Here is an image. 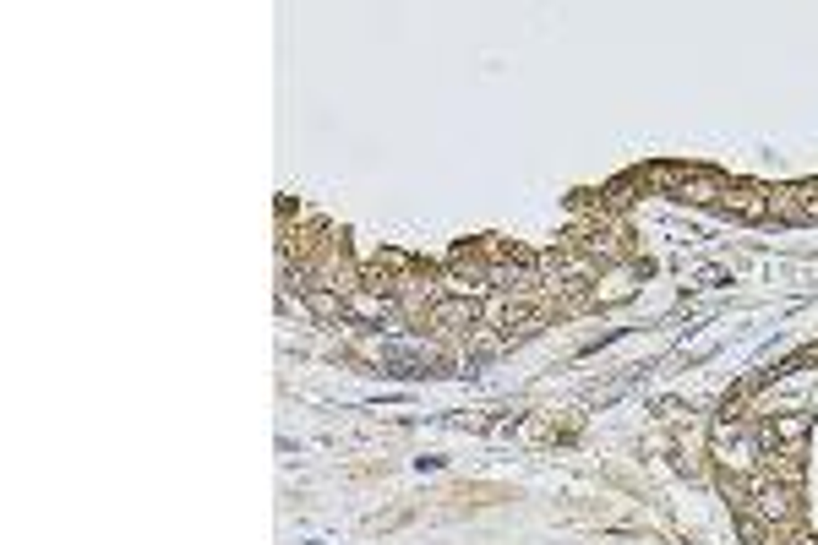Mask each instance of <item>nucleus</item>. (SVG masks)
Instances as JSON below:
<instances>
[{"label": "nucleus", "mask_w": 818, "mask_h": 545, "mask_svg": "<svg viewBox=\"0 0 818 545\" xmlns=\"http://www.w3.org/2000/svg\"><path fill=\"white\" fill-rule=\"evenodd\" d=\"M715 447H720V463H726V469H736V474H742V469H753V442H747V437H736V442H731V426H720V431H715Z\"/></svg>", "instance_id": "1"}, {"label": "nucleus", "mask_w": 818, "mask_h": 545, "mask_svg": "<svg viewBox=\"0 0 818 545\" xmlns=\"http://www.w3.org/2000/svg\"><path fill=\"white\" fill-rule=\"evenodd\" d=\"M726 208L731 213H742V219H764L770 213V202H764V191H753V186H726Z\"/></svg>", "instance_id": "2"}, {"label": "nucleus", "mask_w": 818, "mask_h": 545, "mask_svg": "<svg viewBox=\"0 0 818 545\" xmlns=\"http://www.w3.org/2000/svg\"><path fill=\"white\" fill-rule=\"evenodd\" d=\"M759 513H764L770 523H786V518H791V497H786L780 486H764V491H759Z\"/></svg>", "instance_id": "3"}, {"label": "nucleus", "mask_w": 818, "mask_h": 545, "mask_svg": "<svg viewBox=\"0 0 818 545\" xmlns=\"http://www.w3.org/2000/svg\"><path fill=\"white\" fill-rule=\"evenodd\" d=\"M807 426H813V415H802V409H786V415L775 420V437H780V442H802Z\"/></svg>", "instance_id": "4"}, {"label": "nucleus", "mask_w": 818, "mask_h": 545, "mask_svg": "<svg viewBox=\"0 0 818 545\" xmlns=\"http://www.w3.org/2000/svg\"><path fill=\"white\" fill-rule=\"evenodd\" d=\"M355 311H361V316H377V311H382V300H371V295H361V300H355Z\"/></svg>", "instance_id": "5"}]
</instances>
